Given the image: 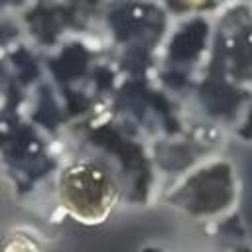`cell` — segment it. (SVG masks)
<instances>
[{
    "mask_svg": "<svg viewBox=\"0 0 252 252\" xmlns=\"http://www.w3.org/2000/svg\"><path fill=\"white\" fill-rule=\"evenodd\" d=\"M61 199L75 217L96 222L112 209L116 201V185L102 167L77 163L61 177Z\"/></svg>",
    "mask_w": 252,
    "mask_h": 252,
    "instance_id": "cell-1",
    "label": "cell"
}]
</instances>
